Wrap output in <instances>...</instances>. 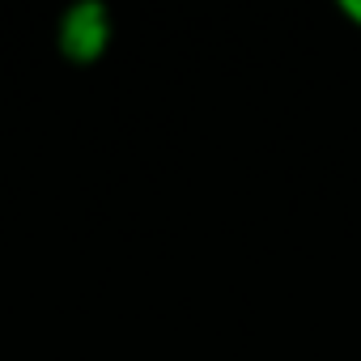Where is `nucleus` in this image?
I'll list each match as a JSON object with an SVG mask.
<instances>
[{
	"mask_svg": "<svg viewBox=\"0 0 361 361\" xmlns=\"http://www.w3.org/2000/svg\"><path fill=\"white\" fill-rule=\"evenodd\" d=\"M336 9H340V18H344L353 30H361V0H340Z\"/></svg>",
	"mask_w": 361,
	"mask_h": 361,
	"instance_id": "nucleus-2",
	"label": "nucleus"
},
{
	"mask_svg": "<svg viewBox=\"0 0 361 361\" xmlns=\"http://www.w3.org/2000/svg\"><path fill=\"white\" fill-rule=\"evenodd\" d=\"M115 39V18L102 0H77L56 18V51L73 68H94L106 60Z\"/></svg>",
	"mask_w": 361,
	"mask_h": 361,
	"instance_id": "nucleus-1",
	"label": "nucleus"
}]
</instances>
